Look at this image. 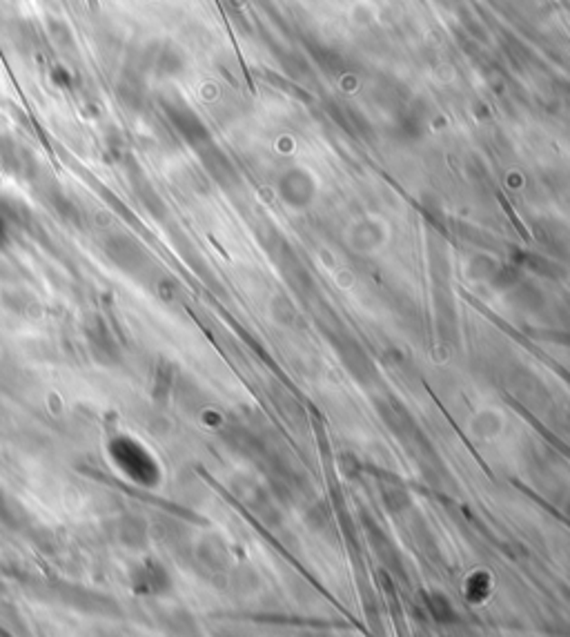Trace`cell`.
Wrapping results in <instances>:
<instances>
[{"mask_svg":"<svg viewBox=\"0 0 570 637\" xmlns=\"http://www.w3.org/2000/svg\"><path fill=\"white\" fill-rule=\"evenodd\" d=\"M112 452L116 457V461L123 466L125 472L134 477V480L145 481L149 484L152 481V460L143 452V448H138L137 443L129 442V439H119V442L112 443Z\"/></svg>","mask_w":570,"mask_h":637,"instance_id":"cell-1","label":"cell"},{"mask_svg":"<svg viewBox=\"0 0 570 637\" xmlns=\"http://www.w3.org/2000/svg\"><path fill=\"white\" fill-rule=\"evenodd\" d=\"M3 236H5V225H3V221H0V241H3Z\"/></svg>","mask_w":570,"mask_h":637,"instance_id":"cell-2","label":"cell"}]
</instances>
